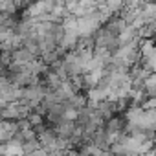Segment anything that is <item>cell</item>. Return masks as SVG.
<instances>
[{
    "label": "cell",
    "instance_id": "6da1fadb",
    "mask_svg": "<svg viewBox=\"0 0 156 156\" xmlns=\"http://www.w3.org/2000/svg\"><path fill=\"white\" fill-rule=\"evenodd\" d=\"M39 149H41L39 140H30V141H24L22 143V154H33Z\"/></svg>",
    "mask_w": 156,
    "mask_h": 156
}]
</instances>
